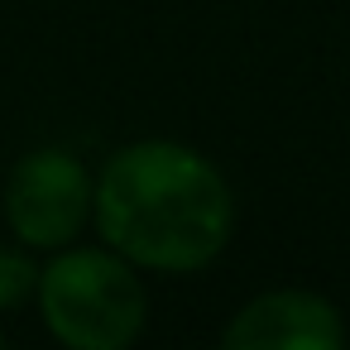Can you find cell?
Here are the masks:
<instances>
[{
	"instance_id": "obj_1",
	"label": "cell",
	"mask_w": 350,
	"mask_h": 350,
	"mask_svg": "<svg viewBox=\"0 0 350 350\" xmlns=\"http://www.w3.org/2000/svg\"><path fill=\"white\" fill-rule=\"evenodd\" d=\"M92 226L101 245L149 273H197L235 235L226 173L192 144L135 139L96 173Z\"/></svg>"
},
{
	"instance_id": "obj_2",
	"label": "cell",
	"mask_w": 350,
	"mask_h": 350,
	"mask_svg": "<svg viewBox=\"0 0 350 350\" xmlns=\"http://www.w3.org/2000/svg\"><path fill=\"white\" fill-rule=\"evenodd\" d=\"M34 307L49 336L68 350H125L149 326L139 269L111 245H63L39 264Z\"/></svg>"
},
{
	"instance_id": "obj_3",
	"label": "cell",
	"mask_w": 350,
	"mask_h": 350,
	"mask_svg": "<svg viewBox=\"0 0 350 350\" xmlns=\"http://www.w3.org/2000/svg\"><path fill=\"white\" fill-rule=\"evenodd\" d=\"M96 202V173L63 144H39L15 159L0 187V216L5 230L29 245L34 254H53L63 245H77L92 226Z\"/></svg>"
},
{
	"instance_id": "obj_4",
	"label": "cell",
	"mask_w": 350,
	"mask_h": 350,
	"mask_svg": "<svg viewBox=\"0 0 350 350\" xmlns=\"http://www.w3.org/2000/svg\"><path fill=\"white\" fill-rule=\"evenodd\" d=\"M226 350H340L345 317L307 288H273L250 297L221 331Z\"/></svg>"
},
{
	"instance_id": "obj_5",
	"label": "cell",
	"mask_w": 350,
	"mask_h": 350,
	"mask_svg": "<svg viewBox=\"0 0 350 350\" xmlns=\"http://www.w3.org/2000/svg\"><path fill=\"white\" fill-rule=\"evenodd\" d=\"M39 288V259L29 245H20L15 235L0 240V312H20L25 302H34Z\"/></svg>"
},
{
	"instance_id": "obj_6",
	"label": "cell",
	"mask_w": 350,
	"mask_h": 350,
	"mask_svg": "<svg viewBox=\"0 0 350 350\" xmlns=\"http://www.w3.org/2000/svg\"><path fill=\"white\" fill-rule=\"evenodd\" d=\"M5 345H10V336H5V331H0V350H5Z\"/></svg>"
}]
</instances>
